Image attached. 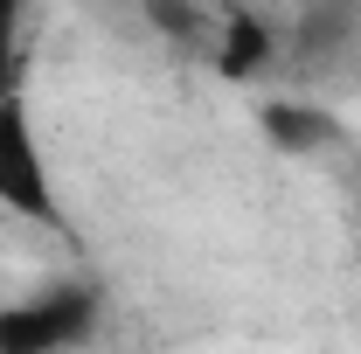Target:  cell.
I'll return each instance as SVG.
<instances>
[{"label":"cell","mask_w":361,"mask_h":354,"mask_svg":"<svg viewBox=\"0 0 361 354\" xmlns=\"http://www.w3.org/2000/svg\"><path fill=\"white\" fill-rule=\"evenodd\" d=\"M0 209L21 216V222H42V229L63 222L56 188H49V153H42V139H35V118H28L21 97L0 104Z\"/></svg>","instance_id":"cell-2"},{"label":"cell","mask_w":361,"mask_h":354,"mask_svg":"<svg viewBox=\"0 0 361 354\" xmlns=\"http://www.w3.org/2000/svg\"><path fill=\"white\" fill-rule=\"evenodd\" d=\"M0 354H7V348H0Z\"/></svg>","instance_id":"cell-5"},{"label":"cell","mask_w":361,"mask_h":354,"mask_svg":"<svg viewBox=\"0 0 361 354\" xmlns=\"http://www.w3.org/2000/svg\"><path fill=\"white\" fill-rule=\"evenodd\" d=\"M90 326H97V292L56 278L42 292H21V299L0 306V348L7 354H70L90 341Z\"/></svg>","instance_id":"cell-1"},{"label":"cell","mask_w":361,"mask_h":354,"mask_svg":"<svg viewBox=\"0 0 361 354\" xmlns=\"http://www.w3.org/2000/svg\"><path fill=\"white\" fill-rule=\"evenodd\" d=\"M21 97V0H0V104Z\"/></svg>","instance_id":"cell-4"},{"label":"cell","mask_w":361,"mask_h":354,"mask_svg":"<svg viewBox=\"0 0 361 354\" xmlns=\"http://www.w3.org/2000/svg\"><path fill=\"white\" fill-rule=\"evenodd\" d=\"M209 56H216V70H223V77H257L271 56H278V35H271L250 7H236V14H216Z\"/></svg>","instance_id":"cell-3"}]
</instances>
